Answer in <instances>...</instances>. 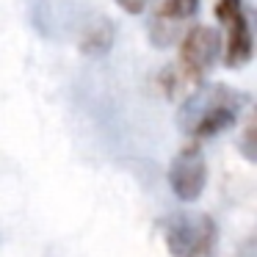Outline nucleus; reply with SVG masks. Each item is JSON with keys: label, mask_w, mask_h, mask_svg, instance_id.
I'll use <instances>...</instances> for the list:
<instances>
[{"label": "nucleus", "mask_w": 257, "mask_h": 257, "mask_svg": "<svg viewBox=\"0 0 257 257\" xmlns=\"http://www.w3.org/2000/svg\"><path fill=\"white\" fill-rule=\"evenodd\" d=\"M199 0H163L150 23V39L155 47H169L183 39L188 23L194 20Z\"/></svg>", "instance_id": "6"}, {"label": "nucleus", "mask_w": 257, "mask_h": 257, "mask_svg": "<svg viewBox=\"0 0 257 257\" xmlns=\"http://www.w3.org/2000/svg\"><path fill=\"white\" fill-rule=\"evenodd\" d=\"M240 105H243V94L229 86H207V89H196L194 94L185 100V108L180 111L183 127L191 141L202 144V141L221 136L238 122Z\"/></svg>", "instance_id": "2"}, {"label": "nucleus", "mask_w": 257, "mask_h": 257, "mask_svg": "<svg viewBox=\"0 0 257 257\" xmlns=\"http://www.w3.org/2000/svg\"><path fill=\"white\" fill-rule=\"evenodd\" d=\"M169 185H172L174 196L185 205H191L202 196L207 185V158L202 152V144L188 141L174 155L172 166H169Z\"/></svg>", "instance_id": "5"}, {"label": "nucleus", "mask_w": 257, "mask_h": 257, "mask_svg": "<svg viewBox=\"0 0 257 257\" xmlns=\"http://www.w3.org/2000/svg\"><path fill=\"white\" fill-rule=\"evenodd\" d=\"M221 53V36L207 25H194L183 34L177 47V61L161 69L158 86L169 100H188L196 89H202V80L218 61Z\"/></svg>", "instance_id": "1"}, {"label": "nucleus", "mask_w": 257, "mask_h": 257, "mask_svg": "<svg viewBox=\"0 0 257 257\" xmlns=\"http://www.w3.org/2000/svg\"><path fill=\"white\" fill-rule=\"evenodd\" d=\"M161 235L172 257H213L218 249V224L207 213H172L161 224Z\"/></svg>", "instance_id": "3"}, {"label": "nucleus", "mask_w": 257, "mask_h": 257, "mask_svg": "<svg viewBox=\"0 0 257 257\" xmlns=\"http://www.w3.org/2000/svg\"><path fill=\"white\" fill-rule=\"evenodd\" d=\"M216 20L224 25V64L238 69L251 61L254 36L243 0H216Z\"/></svg>", "instance_id": "4"}, {"label": "nucleus", "mask_w": 257, "mask_h": 257, "mask_svg": "<svg viewBox=\"0 0 257 257\" xmlns=\"http://www.w3.org/2000/svg\"><path fill=\"white\" fill-rule=\"evenodd\" d=\"M116 3L127 14H141V12H147V3H150V0H116Z\"/></svg>", "instance_id": "8"}, {"label": "nucleus", "mask_w": 257, "mask_h": 257, "mask_svg": "<svg viewBox=\"0 0 257 257\" xmlns=\"http://www.w3.org/2000/svg\"><path fill=\"white\" fill-rule=\"evenodd\" d=\"M113 47V25L108 20H97L80 36V53L86 56H105Z\"/></svg>", "instance_id": "7"}]
</instances>
